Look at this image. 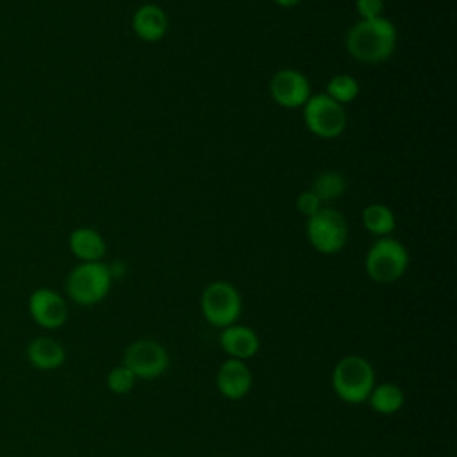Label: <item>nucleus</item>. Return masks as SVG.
<instances>
[{
  "mask_svg": "<svg viewBox=\"0 0 457 457\" xmlns=\"http://www.w3.org/2000/svg\"><path fill=\"white\" fill-rule=\"evenodd\" d=\"M170 364L168 352L154 339H137L130 343L123 353V366H127L136 378H157Z\"/></svg>",
  "mask_w": 457,
  "mask_h": 457,
  "instance_id": "8",
  "label": "nucleus"
},
{
  "mask_svg": "<svg viewBox=\"0 0 457 457\" xmlns=\"http://www.w3.org/2000/svg\"><path fill=\"white\" fill-rule=\"evenodd\" d=\"M220 345L228 357L239 359V361H246L253 357L261 346L259 336L255 334L253 328L246 325H236V323L221 328Z\"/></svg>",
  "mask_w": 457,
  "mask_h": 457,
  "instance_id": "13",
  "label": "nucleus"
},
{
  "mask_svg": "<svg viewBox=\"0 0 457 457\" xmlns=\"http://www.w3.org/2000/svg\"><path fill=\"white\" fill-rule=\"evenodd\" d=\"M168 14L157 4H143L132 14V30L145 43H157L168 32Z\"/></svg>",
  "mask_w": 457,
  "mask_h": 457,
  "instance_id": "12",
  "label": "nucleus"
},
{
  "mask_svg": "<svg viewBox=\"0 0 457 457\" xmlns=\"http://www.w3.org/2000/svg\"><path fill=\"white\" fill-rule=\"evenodd\" d=\"M409 266L405 245L391 236L378 237L366 252V275L377 284H393L403 277Z\"/></svg>",
  "mask_w": 457,
  "mask_h": 457,
  "instance_id": "2",
  "label": "nucleus"
},
{
  "mask_svg": "<svg viewBox=\"0 0 457 457\" xmlns=\"http://www.w3.org/2000/svg\"><path fill=\"white\" fill-rule=\"evenodd\" d=\"M311 189L314 191V195L323 202H334L337 198H341L346 191V179L343 173L336 171V170H325L320 175H316V179L312 180Z\"/></svg>",
  "mask_w": 457,
  "mask_h": 457,
  "instance_id": "18",
  "label": "nucleus"
},
{
  "mask_svg": "<svg viewBox=\"0 0 457 457\" xmlns=\"http://www.w3.org/2000/svg\"><path fill=\"white\" fill-rule=\"evenodd\" d=\"M362 225L364 228L377 236V237H386L391 236L393 230L396 228V218L395 212L386 205V204H370L362 211Z\"/></svg>",
  "mask_w": 457,
  "mask_h": 457,
  "instance_id": "16",
  "label": "nucleus"
},
{
  "mask_svg": "<svg viewBox=\"0 0 457 457\" xmlns=\"http://www.w3.org/2000/svg\"><path fill=\"white\" fill-rule=\"evenodd\" d=\"M359 82L353 75L350 73H337L334 77H330V80L327 82L325 87V95L330 96L334 102L345 105L353 102L359 96Z\"/></svg>",
  "mask_w": 457,
  "mask_h": 457,
  "instance_id": "19",
  "label": "nucleus"
},
{
  "mask_svg": "<svg viewBox=\"0 0 457 457\" xmlns=\"http://www.w3.org/2000/svg\"><path fill=\"white\" fill-rule=\"evenodd\" d=\"M27 359L34 368L46 371L59 368L66 359V352L59 341L41 336L27 345Z\"/></svg>",
  "mask_w": 457,
  "mask_h": 457,
  "instance_id": "15",
  "label": "nucleus"
},
{
  "mask_svg": "<svg viewBox=\"0 0 457 457\" xmlns=\"http://www.w3.org/2000/svg\"><path fill=\"white\" fill-rule=\"evenodd\" d=\"M296 211L302 212L305 218L312 216L314 212H318L321 207H323V202L314 195V191L309 187L305 191H302L298 196H296Z\"/></svg>",
  "mask_w": 457,
  "mask_h": 457,
  "instance_id": "21",
  "label": "nucleus"
},
{
  "mask_svg": "<svg viewBox=\"0 0 457 457\" xmlns=\"http://www.w3.org/2000/svg\"><path fill=\"white\" fill-rule=\"evenodd\" d=\"M398 30L395 23L386 18L359 20L346 32V52L362 64H378L387 61L396 48Z\"/></svg>",
  "mask_w": 457,
  "mask_h": 457,
  "instance_id": "1",
  "label": "nucleus"
},
{
  "mask_svg": "<svg viewBox=\"0 0 457 457\" xmlns=\"http://www.w3.org/2000/svg\"><path fill=\"white\" fill-rule=\"evenodd\" d=\"M239 291L225 280H216L205 286L200 296V309L204 318L218 328L234 325L241 314Z\"/></svg>",
  "mask_w": 457,
  "mask_h": 457,
  "instance_id": "7",
  "label": "nucleus"
},
{
  "mask_svg": "<svg viewBox=\"0 0 457 457\" xmlns=\"http://www.w3.org/2000/svg\"><path fill=\"white\" fill-rule=\"evenodd\" d=\"M29 312L43 328H59L68 320V305L64 298L50 287H37L30 293Z\"/></svg>",
  "mask_w": 457,
  "mask_h": 457,
  "instance_id": "10",
  "label": "nucleus"
},
{
  "mask_svg": "<svg viewBox=\"0 0 457 457\" xmlns=\"http://www.w3.org/2000/svg\"><path fill=\"white\" fill-rule=\"evenodd\" d=\"M368 402L371 405V409L378 414H395L396 411L402 409L405 396L403 391L393 384V382H386L380 386H373Z\"/></svg>",
  "mask_w": 457,
  "mask_h": 457,
  "instance_id": "17",
  "label": "nucleus"
},
{
  "mask_svg": "<svg viewBox=\"0 0 457 457\" xmlns=\"http://www.w3.org/2000/svg\"><path fill=\"white\" fill-rule=\"evenodd\" d=\"M375 386V371L371 364L359 355L343 357L332 371V387L346 403H362L368 400Z\"/></svg>",
  "mask_w": 457,
  "mask_h": 457,
  "instance_id": "3",
  "label": "nucleus"
},
{
  "mask_svg": "<svg viewBox=\"0 0 457 457\" xmlns=\"http://www.w3.org/2000/svg\"><path fill=\"white\" fill-rule=\"evenodd\" d=\"M111 282V270L102 261L80 262L66 277V295L75 303L89 307L107 296Z\"/></svg>",
  "mask_w": 457,
  "mask_h": 457,
  "instance_id": "4",
  "label": "nucleus"
},
{
  "mask_svg": "<svg viewBox=\"0 0 457 457\" xmlns=\"http://www.w3.org/2000/svg\"><path fill=\"white\" fill-rule=\"evenodd\" d=\"M134 384H136L134 373H132L127 366H123V364L114 366V368L109 371V375H107V387H109V391H112L114 395H125V393H129V391L134 387Z\"/></svg>",
  "mask_w": 457,
  "mask_h": 457,
  "instance_id": "20",
  "label": "nucleus"
},
{
  "mask_svg": "<svg viewBox=\"0 0 457 457\" xmlns=\"http://www.w3.org/2000/svg\"><path fill=\"white\" fill-rule=\"evenodd\" d=\"M218 391L228 400H241L252 387V371L245 361L228 357L216 373Z\"/></svg>",
  "mask_w": 457,
  "mask_h": 457,
  "instance_id": "11",
  "label": "nucleus"
},
{
  "mask_svg": "<svg viewBox=\"0 0 457 457\" xmlns=\"http://www.w3.org/2000/svg\"><path fill=\"white\" fill-rule=\"evenodd\" d=\"M355 12L359 20H375L384 16V0H355Z\"/></svg>",
  "mask_w": 457,
  "mask_h": 457,
  "instance_id": "22",
  "label": "nucleus"
},
{
  "mask_svg": "<svg viewBox=\"0 0 457 457\" xmlns=\"http://www.w3.org/2000/svg\"><path fill=\"white\" fill-rule=\"evenodd\" d=\"M268 87L273 102L286 109L303 107V104L312 95L309 79L295 68H282L275 71Z\"/></svg>",
  "mask_w": 457,
  "mask_h": 457,
  "instance_id": "9",
  "label": "nucleus"
},
{
  "mask_svg": "<svg viewBox=\"0 0 457 457\" xmlns=\"http://www.w3.org/2000/svg\"><path fill=\"white\" fill-rule=\"evenodd\" d=\"M307 130L320 139H336L346 129V111L325 93H314L302 107Z\"/></svg>",
  "mask_w": 457,
  "mask_h": 457,
  "instance_id": "6",
  "label": "nucleus"
},
{
  "mask_svg": "<svg viewBox=\"0 0 457 457\" xmlns=\"http://www.w3.org/2000/svg\"><path fill=\"white\" fill-rule=\"evenodd\" d=\"M68 248L80 262H96L107 252L104 236L93 227H77L68 236Z\"/></svg>",
  "mask_w": 457,
  "mask_h": 457,
  "instance_id": "14",
  "label": "nucleus"
},
{
  "mask_svg": "<svg viewBox=\"0 0 457 457\" xmlns=\"http://www.w3.org/2000/svg\"><path fill=\"white\" fill-rule=\"evenodd\" d=\"M273 4H277L278 7H284V9H291L295 5H298L302 0H271Z\"/></svg>",
  "mask_w": 457,
  "mask_h": 457,
  "instance_id": "23",
  "label": "nucleus"
},
{
  "mask_svg": "<svg viewBox=\"0 0 457 457\" xmlns=\"http://www.w3.org/2000/svg\"><path fill=\"white\" fill-rule=\"evenodd\" d=\"M305 236L316 252L334 255L346 245L348 223L339 211L323 205L318 212L307 218Z\"/></svg>",
  "mask_w": 457,
  "mask_h": 457,
  "instance_id": "5",
  "label": "nucleus"
}]
</instances>
